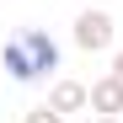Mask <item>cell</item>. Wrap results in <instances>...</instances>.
<instances>
[{"instance_id":"obj_1","label":"cell","mask_w":123,"mask_h":123,"mask_svg":"<svg viewBox=\"0 0 123 123\" xmlns=\"http://www.w3.org/2000/svg\"><path fill=\"white\" fill-rule=\"evenodd\" d=\"M0 64L11 70V80L32 86V80H43V75L59 70V43H54L43 27H16L6 37V48H0Z\"/></svg>"},{"instance_id":"obj_7","label":"cell","mask_w":123,"mask_h":123,"mask_svg":"<svg viewBox=\"0 0 123 123\" xmlns=\"http://www.w3.org/2000/svg\"><path fill=\"white\" fill-rule=\"evenodd\" d=\"M91 123H123V118H102V112H96V118H91Z\"/></svg>"},{"instance_id":"obj_3","label":"cell","mask_w":123,"mask_h":123,"mask_svg":"<svg viewBox=\"0 0 123 123\" xmlns=\"http://www.w3.org/2000/svg\"><path fill=\"white\" fill-rule=\"evenodd\" d=\"M91 112H102V118H123V80L107 70L102 80H91Z\"/></svg>"},{"instance_id":"obj_5","label":"cell","mask_w":123,"mask_h":123,"mask_svg":"<svg viewBox=\"0 0 123 123\" xmlns=\"http://www.w3.org/2000/svg\"><path fill=\"white\" fill-rule=\"evenodd\" d=\"M27 123H64V112H59L54 102H37V107L27 112Z\"/></svg>"},{"instance_id":"obj_2","label":"cell","mask_w":123,"mask_h":123,"mask_svg":"<svg viewBox=\"0 0 123 123\" xmlns=\"http://www.w3.org/2000/svg\"><path fill=\"white\" fill-rule=\"evenodd\" d=\"M112 37H118V27H112V16L107 11H80L75 16V48H86V54H102V48H112Z\"/></svg>"},{"instance_id":"obj_6","label":"cell","mask_w":123,"mask_h":123,"mask_svg":"<svg viewBox=\"0 0 123 123\" xmlns=\"http://www.w3.org/2000/svg\"><path fill=\"white\" fill-rule=\"evenodd\" d=\"M112 75H118V80H123V48H118V54H112Z\"/></svg>"},{"instance_id":"obj_4","label":"cell","mask_w":123,"mask_h":123,"mask_svg":"<svg viewBox=\"0 0 123 123\" xmlns=\"http://www.w3.org/2000/svg\"><path fill=\"white\" fill-rule=\"evenodd\" d=\"M48 102H54L59 112H86L91 107V86H80V80H54Z\"/></svg>"}]
</instances>
